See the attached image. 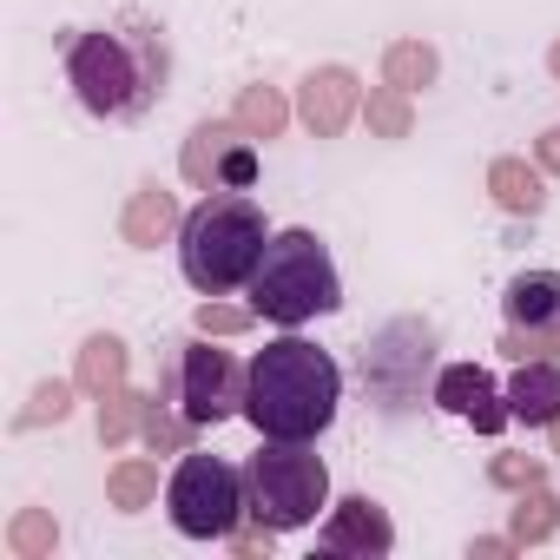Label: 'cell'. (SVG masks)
I'll list each match as a JSON object with an SVG mask.
<instances>
[{
    "label": "cell",
    "instance_id": "6da1fadb",
    "mask_svg": "<svg viewBox=\"0 0 560 560\" xmlns=\"http://www.w3.org/2000/svg\"><path fill=\"white\" fill-rule=\"evenodd\" d=\"M343 402V370L330 350H317L311 337H277L250 357L244 376V422L270 442H317L337 422Z\"/></svg>",
    "mask_w": 560,
    "mask_h": 560
},
{
    "label": "cell",
    "instance_id": "7a4b0ae2",
    "mask_svg": "<svg viewBox=\"0 0 560 560\" xmlns=\"http://www.w3.org/2000/svg\"><path fill=\"white\" fill-rule=\"evenodd\" d=\"M172 73L165 34L152 21H119V27H80L67 34V86L93 119H139L159 106Z\"/></svg>",
    "mask_w": 560,
    "mask_h": 560
},
{
    "label": "cell",
    "instance_id": "3957f363",
    "mask_svg": "<svg viewBox=\"0 0 560 560\" xmlns=\"http://www.w3.org/2000/svg\"><path fill=\"white\" fill-rule=\"evenodd\" d=\"M264 244H270V224L250 191H205L178 224V270L198 298H224L250 284Z\"/></svg>",
    "mask_w": 560,
    "mask_h": 560
},
{
    "label": "cell",
    "instance_id": "277c9868",
    "mask_svg": "<svg viewBox=\"0 0 560 560\" xmlns=\"http://www.w3.org/2000/svg\"><path fill=\"white\" fill-rule=\"evenodd\" d=\"M250 311L277 330H304V324L343 311V277H337L330 244L304 224L270 231V244L250 270Z\"/></svg>",
    "mask_w": 560,
    "mask_h": 560
},
{
    "label": "cell",
    "instance_id": "5b68a950",
    "mask_svg": "<svg viewBox=\"0 0 560 560\" xmlns=\"http://www.w3.org/2000/svg\"><path fill=\"white\" fill-rule=\"evenodd\" d=\"M330 508V468L311 442H257L244 455V521L270 534H298Z\"/></svg>",
    "mask_w": 560,
    "mask_h": 560
},
{
    "label": "cell",
    "instance_id": "8992f818",
    "mask_svg": "<svg viewBox=\"0 0 560 560\" xmlns=\"http://www.w3.org/2000/svg\"><path fill=\"white\" fill-rule=\"evenodd\" d=\"M165 514L185 540H231V527L244 521V462L185 448L165 475Z\"/></svg>",
    "mask_w": 560,
    "mask_h": 560
},
{
    "label": "cell",
    "instance_id": "52a82bcc",
    "mask_svg": "<svg viewBox=\"0 0 560 560\" xmlns=\"http://www.w3.org/2000/svg\"><path fill=\"white\" fill-rule=\"evenodd\" d=\"M244 376H250V363H237L231 350H218V337L198 330L159 370V396H172L198 429H218V422L244 416Z\"/></svg>",
    "mask_w": 560,
    "mask_h": 560
},
{
    "label": "cell",
    "instance_id": "ba28073f",
    "mask_svg": "<svg viewBox=\"0 0 560 560\" xmlns=\"http://www.w3.org/2000/svg\"><path fill=\"white\" fill-rule=\"evenodd\" d=\"M429 370H435V324H422V317H389V324L363 343L370 402H383L389 416H402L409 402H422ZM429 389H435V383H429Z\"/></svg>",
    "mask_w": 560,
    "mask_h": 560
},
{
    "label": "cell",
    "instance_id": "9c48e42d",
    "mask_svg": "<svg viewBox=\"0 0 560 560\" xmlns=\"http://www.w3.org/2000/svg\"><path fill=\"white\" fill-rule=\"evenodd\" d=\"M178 178L191 191H250L257 185V139L237 119H198L178 145Z\"/></svg>",
    "mask_w": 560,
    "mask_h": 560
},
{
    "label": "cell",
    "instance_id": "30bf717a",
    "mask_svg": "<svg viewBox=\"0 0 560 560\" xmlns=\"http://www.w3.org/2000/svg\"><path fill=\"white\" fill-rule=\"evenodd\" d=\"M508 330H501V357L508 363H534V357H560V270H521L508 298Z\"/></svg>",
    "mask_w": 560,
    "mask_h": 560
},
{
    "label": "cell",
    "instance_id": "8fae6325",
    "mask_svg": "<svg viewBox=\"0 0 560 560\" xmlns=\"http://www.w3.org/2000/svg\"><path fill=\"white\" fill-rule=\"evenodd\" d=\"M317 553H330V560H389V553H396V521H389V508L370 501V494H343V501L324 514V527H317Z\"/></svg>",
    "mask_w": 560,
    "mask_h": 560
},
{
    "label": "cell",
    "instance_id": "7c38bea8",
    "mask_svg": "<svg viewBox=\"0 0 560 560\" xmlns=\"http://www.w3.org/2000/svg\"><path fill=\"white\" fill-rule=\"evenodd\" d=\"M435 409L442 416H455V422H468L475 435H501L508 422H514V409H508V389L481 370V363H448V370H435Z\"/></svg>",
    "mask_w": 560,
    "mask_h": 560
},
{
    "label": "cell",
    "instance_id": "4fadbf2b",
    "mask_svg": "<svg viewBox=\"0 0 560 560\" xmlns=\"http://www.w3.org/2000/svg\"><path fill=\"white\" fill-rule=\"evenodd\" d=\"M363 80L350 67H311L298 86V119L311 126V139H343L363 119Z\"/></svg>",
    "mask_w": 560,
    "mask_h": 560
},
{
    "label": "cell",
    "instance_id": "5bb4252c",
    "mask_svg": "<svg viewBox=\"0 0 560 560\" xmlns=\"http://www.w3.org/2000/svg\"><path fill=\"white\" fill-rule=\"evenodd\" d=\"M178 224H185V211H178V191H165L159 178H145V185L126 198V211H119V237H126L132 250H152V244L178 237Z\"/></svg>",
    "mask_w": 560,
    "mask_h": 560
},
{
    "label": "cell",
    "instance_id": "9a60e30c",
    "mask_svg": "<svg viewBox=\"0 0 560 560\" xmlns=\"http://www.w3.org/2000/svg\"><path fill=\"white\" fill-rule=\"evenodd\" d=\"M508 409H514V422H527V429H553V422H560V357L514 363V376H508Z\"/></svg>",
    "mask_w": 560,
    "mask_h": 560
},
{
    "label": "cell",
    "instance_id": "2e32d148",
    "mask_svg": "<svg viewBox=\"0 0 560 560\" xmlns=\"http://www.w3.org/2000/svg\"><path fill=\"white\" fill-rule=\"evenodd\" d=\"M126 376H132V350H126V337H113V330H100V337H86L80 343V357H73V383H80V396H113V389H126Z\"/></svg>",
    "mask_w": 560,
    "mask_h": 560
},
{
    "label": "cell",
    "instance_id": "e0dca14e",
    "mask_svg": "<svg viewBox=\"0 0 560 560\" xmlns=\"http://www.w3.org/2000/svg\"><path fill=\"white\" fill-rule=\"evenodd\" d=\"M488 198H494L508 218H540V211H547V172L508 152V159L488 165Z\"/></svg>",
    "mask_w": 560,
    "mask_h": 560
},
{
    "label": "cell",
    "instance_id": "ac0fdd59",
    "mask_svg": "<svg viewBox=\"0 0 560 560\" xmlns=\"http://www.w3.org/2000/svg\"><path fill=\"white\" fill-rule=\"evenodd\" d=\"M231 119L264 145V139H284V126L298 119V100H284V93H277V86H237V106H231Z\"/></svg>",
    "mask_w": 560,
    "mask_h": 560
},
{
    "label": "cell",
    "instance_id": "d6986e66",
    "mask_svg": "<svg viewBox=\"0 0 560 560\" xmlns=\"http://www.w3.org/2000/svg\"><path fill=\"white\" fill-rule=\"evenodd\" d=\"M383 80H389V86H402V93L435 86V80H442V54H435V40H422V34L389 40V47H383Z\"/></svg>",
    "mask_w": 560,
    "mask_h": 560
},
{
    "label": "cell",
    "instance_id": "ffe728a7",
    "mask_svg": "<svg viewBox=\"0 0 560 560\" xmlns=\"http://www.w3.org/2000/svg\"><path fill=\"white\" fill-rule=\"evenodd\" d=\"M198 435H205V429H198V422H191V416H185L172 396H159V389L145 396V422H139V442H145L152 455H185Z\"/></svg>",
    "mask_w": 560,
    "mask_h": 560
},
{
    "label": "cell",
    "instance_id": "44dd1931",
    "mask_svg": "<svg viewBox=\"0 0 560 560\" xmlns=\"http://www.w3.org/2000/svg\"><path fill=\"white\" fill-rule=\"evenodd\" d=\"M106 501H113L119 514L152 508V501H159V455H126V462H113V468H106Z\"/></svg>",
    "mask_w": 560,
    "mask_h": 560
},
{
    "label": "cell",
    "instance_id": "7402d4cb",
    "mask_svg": "<svg viewBox=\"0 0 560 560\" xmlns=\"http://www.w3.org/2000/svg\"><path fill=\"white\" fill-rule=\"evenodd\" d=\"M363 126H370V139H409L416 132V93H402V86H370L363 93Z\"/></svg>",
    "mask_w": 560,
    "mask_h": 560
},
{
    "label": "cell",
    "instance_id": "603a6c76",
    "mask_svg": "<svg viewBox=\"0 0 560 560\" xmlns=\"http://www.w3.org/2000/svg\"><path fill=\"white\" fill-rule=\"evenodd\" d=\"M553 527H560V501L547 494V481H540V488H521L514 508H508V534H514V547H540Z\"/></svg>",
    "mask_w": 560,
    "mask_h": 560
},
{
    "label": "cell",
    "instance_id": "cb8c5ba5",
    "mask_svg": "<svg viewBox=\"0 0 560 560\" xmlns=\"http://www.w3.org/2000/svg\"><path fill=\"white\" fill-rule=\"evenodd\" d=\"M8 553H14V560H54V553H60V521H54V508H14V521H8Z\"/></svg>",
    "mask_w": 560,
    "mask_h": 560
},
{
    "label": "cell",
    "instance_id": "d4e9b609",
    "mask_svg": "<svg viewBox=\"0 0 560 560\" xmlns=\"http://www.w3.org/2000/svg\"><path fill=\"white\" fill-rule=\"evenodd\" d=\"M139 422H145V396L126 383V389H113V396H100V442L106 448H119V442H132L139 435Z\"/></svg>",
    "mask_w": 560,
    "mask_h": 560
},
{
    "label": "cell",
    "instance_id": "484cf974",
    "mask_svg": "<svg viewBox=\"0 0 560 560\" xmlns=\"http://www.w3.org/2000/svg\"><path fill=\"white\" fill-rule=\"evenodd\" d=\"M73 396H80V383H40V389H34V402L21 409V422H14V429H47V422H67V416H73Z\"/></svg>",
    "mask_w": 560,
    "mask_h": 560
},
{
    "label": "cell",
    "instance_id": "4316f807",
    "mask_svg": "<svg viewBox=\"0 0 560 560\" xmlns=\"http://www.w3.org/2000/svg\"><path fill=\"white\" fill-rule=\"evenodd\" d=\"M488 481L508 488V494H521V488H540L547 481V462L540 455H488Z\"/></svg>",
    "mask_w": 560,
    "mask_h": 560
},
{
    "label": "cell",
    "instance_id": "83f0119b",
    "mask_svg": "<svg viewBox=\"0 0 560 560\" xmlns=\"http://www.w3.org/2000/svg\"><path fill=\"white\" fill-rule=\"evenodd\" d=\"M191 324H198L205 337H244V330L257 324V311H250V304H218V298H205Z\"/></svg>",
    "mask_w": 560,
    "mask_h": 560
},
{
    "label": "cell",
    "instance_id": "f1b7e54d",
    "mask_svg": "<svg viewBox=\"0 0 560 560\" xmlns=\"http://www.w3.org/2000/svg\"><path fill=\"white\" fill-rule=\"evenodd\" d=\"M508 553H521L514 534H475L468 540V560H508Z\"/></svg>",
    "mask_w": 560,
    "mask_h": 560
},
{
    "label": "cell",
    "instance_id": "f546056e",
    "mask_svg": "<svg viewBox=\"0 0 560 560\" xmlns=\"http://www.w3.org/2000/svg\"><path fill=\"white\" fill-rule=\"evenodd\" d=\"M534 165H540L547 178H560V126H547V132L534 139Z\"/></svg>",
    "mask_w": 560,
    "mask_h": 560
},
{
    "label": "cell",
    "instance_id": "4dcf8cb0",
    "mask_svg": "<svg viewBox=\"0 0 560 560\" xmlns=\"http://www.w3.org/2000/svg\"><path fill=\"white\" fill-rule=\"evenodd\" d=\"M547 73H553V80H560V40H553V47H547Z\"/></svg>",
    "mask_w": 560,
    "mask_h": 560
},
{
    "label": "cell",
    "instance_id": "1f68e13d",
    "mask_svg": "<svg viewBox=\"0 0 560 560\" xmlns=\"http://www.w3.org/2000/svg\"><path fill=\"white\" fill-rule=\"evenodd\" d=\"M547 435H553V455H560V422H553V429H547Z\"/></svg>",
    "mask_w": 560,
    "mask_h": 560
}]
</instances>
